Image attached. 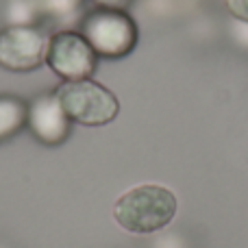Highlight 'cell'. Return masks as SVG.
Masks as SVG:
<instances>
[{"mask_svg": "<svg viewBox=\"0 0 248 248\" xmlns=\"http://www.w3.org/2000/svg\"><path fill=\"white\" fill-rule=\"evenodd\" d=\"M98 7L103 9H113V11H126L133 4V0H94Z\"/></svg>", "mask_w": 248, "mask_h": 248, "instance_id": "cell-10", "label": "cell"}, {"mask_svg": "<svg viewBox=\"0 0 248 248\" xmlns=\"http://www.w3.org/2000/svg\"><path fill=\"white\" fill-rule=\"evenodd\" d=\"M81 35L90 42L92 50L107 59L126 57L137 46V24L126 16V11L113 9H94L85 16L81 26Z\"/></svg>", "mask_w": 248, "mask_h": 248, "instance_id": "cell-3", "label": "cell"}, {"mask_svg": "<svg viewBox=\"0 0 248 248\" xmlns=\"http://www.w3.org/2000/svg\"><path fill=\"white\" fill-rule=\"evenodd\" d=\"M46 44L35 26H7L0 31V65L11 72H31L46 61Z\"/></svg>", "mask_w": 248, "mask_h": 248, "instance_id": "cell-5", "label": "cell"}, {"mask_svg": "<svg viewBox=\"0 0 248 248\" xmlns=\"http://www.w3.org/2000/svg\"><path fill=\"white\" fill-rule=\"evenodd\" d=\"M59 105L63 107L65 116L72 122L85 126H103L116 120L120 111L118 98L92 78L83 81H65L55 92Z\"/></svg>", "mask_w": 248, "mask_h": 248, "instance_id": "cell-2", "label": "cell"}, {"mask_svg": "<svg viewBox=\"0 0 248 248\" xmlns=\"http://www.w3.org/2000/svg\"><path fill=\"white\" fill-rule=\"evenodd\" d=\"M227 7L237 20L248 22V0H227Z\"/></svg>", "mask_w": 248, "mask_h": 248, "instance_id": "cell-9", "label": "cell"}, {"mask_svg": "<svg viewBox=\"0 0 248 248\" xmlns=\"http://www.w3.org/2000/svg\"><path fill=\"white\" fill-rule=\"evenodd\" d=\"M26 124L31 126L33 135L37 137L39 141H44V144H48V146H55V144H61V141L70 135L72 120L65 116V111L59 105L57 96L46 94L31 103Z\"/></svg>", "mask_w": 248, "mask_h": 248, "instance_id": "cell-6", "label": "cell"}, {"mask_svg": "<svg viewBox=\"0 0 248 248\" xmlns=\"http://www.w3.org/2000/svg\"><path fill=\"white\" fill-rule=\"evenodd\" d=\"M26 116H29V107L20 98L0 96V141L16 135L26 124Z\"/></svg>", "mask_w": 248, "mask_h": 248, "instance_id": "cell-8", "label": "cell"}, {"mask_svg": "<svg viewBox=\"0 0 248 248\" xmlns=\"http://www.w3.org/2000/svg\"><path fill=\"white\" fill-rule=\"evenodd\" d=\"M176 196L163 185L146 183L128 189L116 201L113 218L124 231L135 235L161 231L176 216Z\"/></svg>", "mask_w": 248, "mask_h": 248, "instance_id": "cell-1", "label": "cell"}, {"mask_svg": "<svg viewBox=\"0 0 248 248\" xmlns=\"http://www.w3.org/2000/svg\"><path fill=\"white\" fill-rule=\"evenodd\" d=\"M81 0H29L31 11L44 24H63L74 17Z\"/></svg>", "mask_w": 248, "mask_h": 248, "instance_id": "cell-7", "label": "cell"}, {"mask_svg": "<svg viewBox=\"0 0 248 248\" xmlns=\"http://www.w3.org/2000/svg\"><path fill=\"white\" fill-rule=\"evenodd\" d=\"M46 63L63 81H83L94 72L96 52L81 33L63 29L48 37Z\"/></svg>", "mask_w": 248, "mask_h": 248, "instance_id": "cell-4", "label": "cell"}]
</instances>
